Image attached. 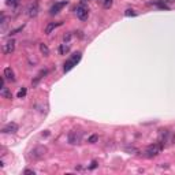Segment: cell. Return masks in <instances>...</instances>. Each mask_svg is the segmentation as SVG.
Masks as SVG:
<instances>
[{"instance_id":"cell-24","label":"cell","mask_w":175,"mask_h":175,"mask_svg":"<svg viewBox=\"0 0 175 175\" xmlns=\"http://www.w3.org/2000/svg\"><path fill=\"white\" fill-rule=\"evenodd\" d=\"M25 174H26V175H34L36 173L33 170H25Z\"/></svg>"},{"instance_id":"cell-13","label":"cell","mask_w":175,"mask_h":175,"mask_svg":"<svg viewBox=\"0 0 175 175\" xmlns=\"http://www.w3.org/2000/svg\"><path fill=\"white\" fill-rule=\"evenodd\" d=\"M4 78L10 81H15V77H14V71L11 70V67H5L4 69Z\"/></svg>"},{"instance_id":"cell-6","label":"cell","mask_w":175,"mask_h":175,"mask_svg":"<svg viewBox=\"0 0 175 175\" xmlns=\"http://www.w3.org/2000/svg\"><path fill=\"white\" fill-rule=\"evenodd\" d=\"M67 138H69V142L71 144V145H77V144H80L81 140H82V134H81V131H70Z\"/></svg>"},{"instance_id":"cell-22","label":"cell","mask_w":175,"mask_h":175,"mask_svg":"<svg viewBox=\"0 0 175 175\" xmlns=\"http://www.w3.org/2000/svg\"><path fill=\"white\" fill-rule=\"evenodd\" d=\"M23 27H25V25H22V26H19L18 29H15V30H11V32H10V36H14V34H16V33H18V32H21V30L23 29Z\"/></svg>"},{"instance_id":"cell-1","label":"cell","mask_w":175,"mask_h":175,"mask_svg":"<svg viewBox=\"0 0 175 175\" xmlns=\"http://www.w3.org/2000/svg\"><path fill=\"white\" fill-rule=\"evenodd\" d=\"M159 142L162 144L163 148L171 146L175 144V134L170 130H160L159 131Z\"/></svg>"},{"instance_id":"cell-23","label":"cell","mask_w":175,"mask_h":175,"mask_svg":"<svg viewBox=\"0 0 175 175\" xmlns=\"http://www.w3.org/2000/svg\"><path fill=\"white\" fill-rule=\"evenodd\" d=\"M73 37V34L71 33H67V34H64V37H63V40H64V43H69L70 41V38Z\"/></svg>"},{"instance_id":"cell-4","label":"cell","mask_w":175,"mask_h":175,"mask_svg":"<svg viewBox=\"0 0 175 175\" xmlns=\"http://www.w3.org/2000/svg\"><path fill=\"white\" fill-rule=\"evenodd\" d=\"M75 14H77V16L81 21H86L88 16H89V10H88V7L85 4H80L75 8Z\"/></svg>"},{"instance_id":"cell-26","label":"cell","mask_w":175,"mask_h":175,"mask_svg":"<svg viewBox=\"0 0 175 175\" xmlns=\"http://www.w3.org/2000/svg\"><path fill=\"white\" fill-rule=\"evenodd\" d=\"M126 152H138V151H137L135 148H133V146H131V148H126Z\"/></svg>"},{"instance_id":"cell-12","label":"cell","mask_w":175,"mask_h":175,"mask_svg":"<svg viewBox=\"0 0 175 175\" xmlns=\"http://www.w3.org/2000/svg\"><path fill=\"white\" fill-rule=\"evenodd\" d=\"M47 74H48V70H41V71L38 73V75H37V77H36L34 80L32 81V85H33V86H36V85H37V84L40 82V81L43 80V78H44Z\"/></svg>"},{"instance_id":"cell-18","label":"cell","mask_w":175,"mask_h":175,"mask_svg":"<svg viewBox=\"0 0 175 175\" xmlns=\"http://www.w3.org/2000/svg\"><path fill=\"white\" fill-rule=\"evenodd\" d=\"M98 141V135L97 134H92L89 138H88V142H90V144H96Z\"/></svg>"},{"instance_id":"cell-2","label":"cell","mask_w":175,"mask_h":175,"mask_svg":"<svg viewBox=\"0 0 175 175\" xmlns=\"http://www.w3.org/2000/svg\"><path fill=\"white\" fill-rule=\"evenodd\" d=\"M162 151H163L162 144L156 142V144H151V145L146 146L144 155H145L146 157H155V156H157V155H160V152H162Z\"/></svg>"},{"instance_id":"cell-17","label":"cell","mask_w":175,"mask_h":175,"mask_svg":"<svg viewBox=\"0 0 175 175\" xmlns=\"http://www.w3.org/2000/svg\"><path fill=\"white\" fill-rule=\"evenodd\" d=\"M19 2L21 0H5V4L10 5V7H16L19 4Z\"/></svg>"},{"instance_id":"cell-19","label":"cell","mask_w":175,"mask_h":175,"mask_svg":"<svg viewBox=\"0 0 175 175\" xmlns=\"http://www.w3.org/2000/svg\"><path fill=\"white\" fill-rule=\"evenodd\" d=\"M112 3H114V0H104V3H103V7L105 8V10H108V8H111Z\"/></svg>"},{"instance_id":"cell-21","label":"cell","mask_w":175,"mask_h":175,"mask_svg":"<svg viewBox=\"0 0 175 175\" xmlns=\"http://www.w3.org/2000/svg\"><path fill=\"white\" fill-rule=\"evenodd\" d=\"M125 15L126 16H135V15H137V12H135L134 10H130V8H129V10L125 11Z\"/></svg>"},{"instance_id":"cell-7","label":"cell","mask_w":175,"mask_h":175,"mask_svg":"<svg viewBox=\"0 0 175 175\" xmlns=\"http://www.w3.org/2000/svg\"><path fill=\"white\" fill-rule=\"evenodd\" d=\"M67 4V0H62V2H58V3H55V4L51 7V10H49V14L51 15H56V14L59 12V11L62 10V8L64 7V5Z\"/></svg>"},{"instance_id":"cell-3","label":"cell","mask_w":175,"mask_h":175,"mask_svg":"<svg viewBox=\"0 0 175 175\" xmlns=\"http://www.w3.org/2000/svg\"><path fill=\"white\" fill-rule=\"evenodd\" d=\"M81 58H82V55H81V52H75V53H73V55H71V58H70L69 60H66V63H64V66H63L64 73L70 71V70H71L74 66H77V63H80Z\"/></svg>"},{"instance_id":"cell-25","label":"cell","mask_w":175,"mask_h":175,"mask_svg":"<svg viewBox=\"0 0 175 175\" xmlns=\"http://www.w3.org/2000/svg\"><path fill=\"white\" fill-rule=\"evenodd\" d=\"M96 167H97V162H92V164H90V170H93V168H96Z\"/></svg>"},{"instance_id":"cell-9","label":"cell","mask_w":175,"mask_h":175,"mask_svg":"<svg viewBox=\"0 0 175 175\" xmlns=\"http://www.w3.org/2000/svg\"><path fill=\"white\" fill-rule=\"evenodd\" d=\"M14 49H15V41H14V40H10V41H7L5 44H3V52H4L5 55L12 53Z\"/></svg>"},{"instance_id":"cell-11","label":"cell","mask_w":175,"mask_h":175,"mask_svg":"<svg viewBox=\"0 0 175 175\" xmlns=\"http://www.w3.org/2000/svg\"><path fill=\"white\" fill-rule=\"evenodd\" d=\"M63 25V22H58V23H55V22H51V23L47 25V27H45V34H51L52 33V30H55L58 26H62Z\"/></svg>"},{"instance_id":"cell-5","label":"cell","mask_w":175,"mask_h":175,"mask_svg":"<svg viewBox=\"0 0 175 175\" xmlns=\"http://www.w3.org/2000/svg\"><path fill=\"white\" fill-rule=\"evenodd\" d=\"M47 152H48V149L45 148V146H36L30 155H32V157L34 160H40V159H43L45 155H47Z\"/></svg>"},{"instance_id":"cell-14","label":"cell","mask_w":175,"mask_h":175,"mask_svg":"<svg viewBox=\"0 0 175 175\" xmlns=\"http://www.w3.org/2000/svg\"><path fill=\"white\" fill-rule=\"evenodd\" d=\"M0 96H3L4 98H8V100H11L12 98V96H11V92H10V89L8 88H2L0 89Z\"/></svg>"},{"instance_id":"cell-15","label":"cell","mask_w":175,"mask_h":175,"mask_svg":"<svg viewBox=\"0 0 175 175\" xmlns=\"http://www.w3.org/2000/svg\"><path fill=\"white\" fill-rule=\"evenodd\" d=\"M69 51H70V45L69 44H67V43L60 44V47H59V52H60V55H66Z\"/></svg>"},{"instance_id":"cell-8","label":"cell","mask_w":175,"mask_h":175,"mask_svg":"<svg viewBox=\"0 0 175 175\" xmlns=\"http://www.w3.org/2000/svg\"><path fill=\"white\" fill-rule=\"evenodd\" d=\"M3 133H7V134H14V133L18 131V125H16L15 122H10L7 123V125L3 127Z\"/></svg>"},{"instance_id":"cell-10","label":"cell","mask_w":175,"mask_h":175,"mask_svg":"<svg viewBox=\"0 0 175 175\" xmlns=\"http://www.w3.org/2000/svg\"><path fill=\"white\" fill-rule=\"evenodd\" d=\"M26 11H27V15H29L30 18H34V16H37V14H38V5H37V3H30Z\"/></svg>"},{"instance_id":"cell-20","label":"cell","mask_w":175,"mask_h":175,"mask_svg":"<svg viewBox=\"0 0 175 175\" xmlns=\"http://www.w3.org/2000/svg\"><path fill=\"white\" fill-rule=\"evenodd\" d=\"M18 98H22V97H25L26 96V88H22V89H19V92H18Z\"/></svg>"},{"instance_id":"cell-16","label":"cell","mask_w":175,"mask_h":175,"mask_svg":"<svg viewBox=\"0 0 175 175\" xmlns=\"http://www.w3.org/2000/svg\"><path fill=\"white\" fill-rule=\"evenodd\" d=\"M40 51H41V53H43L44 56L49 55V48H48L45 44H40Z\"/></svg>"}]
</instances>
